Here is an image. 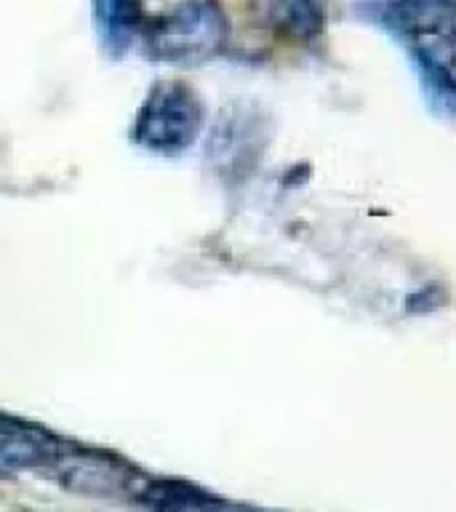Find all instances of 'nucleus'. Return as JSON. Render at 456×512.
I'll return each mask as SVG.
<instances>
[{
    "label": "nucleus",
    "mask_w": 456,
    "mask_h": 512,
    "mask_svg": "<svg viewBox=\"0 0 456 512\" xmlns=\"http://www.w3.org/2000/svg\"><path fill=\"white\" fill-rule=\"evenodd\" d=\"M379 11L384 27L406 40L430 86L456 99V3L408 0Z\"/></svg>",
    "instance_id": "1"
},
{
    "label": "nucleus",
    "mask_w": 456,
    "mask_h": 512,
    "mask_svg": "<svg viewBox=\"0 0 456 512\" xmlns=\"http://www.w3.org/2000/svg\"><path fill=\"white\" fill-rule=\"evenodd\" d=\"M230 24L216 3H179L144 24V48L168 64H200L227 43Z\"/></svg>",
    "instance_id": "2"
},
{
    "label": "nucleus",
    "mask_w": 456,
    "mask_h": 512,
    "mask_svg": "<svg viewBox=\"0 0 456 512\" xmlns=\"http://www.w3.org/2000/svg\"><path fill=\"white\" fill-rule=\"evenodd\" d=\"M203 99L184 80H158L134 118V142L147 152L179 155L203 131Z\"/></svg>",
    "instance_id": "3"
},
{
    "label": "nucleus",
    "mask_w": 456,
    "mask_h": 512,
    "mask_svg": "<svg viewBox=\"0 0 456 512\" xmlns=\"http://www.w3.org/2000/svg\"><path fill=\"white\" fill-rule=\"evenodd\" d=\"M267 147V118L256 104L235 102L219 112L206 142V160L216 174L238 182L259 166Z\"/></svg>",
    "instance_id": "4"
},
{
    "label": "nucleus",
    "mask_w": 456,
    "mask_h": 512,
    "mask_svg": "<svg viewBox=\"0 0 456 512\" xmlns=\"http://www.w3.org/2000/svg\"><path fill=\"white\" fill-rule=\"evenodd\" d=\"M48 470L54 472L62 486L78 494L112 496L134 488L136 472L123 464L118 456L94 451V448H67L56 454Z\"/></svg>",
    "instance_id": "5"
},
{
    "label": "nucleus",
    "mask_w": 456,
    "mask_h": 512,
    "mask_svg": "<svg viewBox=\"0 0 456 512\" xmlns=\"http://www.w3.org/2000/svg\"><path fill=\"white\" fill-rule=\"evenodd\" d=\"M59 451H62V443L43 427L0 416V467H16V470L46 467L48 470Z\"/></svg>",
    "instance_id": "6"
},
{
    "label": "nucleus",
    "mask_w": 456,
    "mask_h": 512,
    "mask_svg": "<svg viewBox=\"0 0 456 512\" xmlns=\"http://www.w3.org/2000/svg\"><path fill=\"white\" fill-rule=\"evenodd\" d=\"M94 22L99 30L107 54L118 56L134 46V40L144 35V11L139 3L126 0H110V3H96Z\"/></svg>",
    "instance_id": "7"
},
{
    "label": "nucleus",
    "mask_w": 456,
    "mask_h": 512,
    "mask_svg": "<svg viewBox=\"0 0 456 512\" xmlns=\"http://www.w3.org/2000/svg\"><path fill=\"white\" fill-rule=\"evenodd\" d=\"M139 499L155 512H214L219 507L211 494L176 480H152L139 488Z\"/></svg>",
    "instance_id": "8"
},
{
    "label": "nucleus",
    "mask_w": 456,
    "mask_h": 512,
    "mask_svg": "<svg viewBox=\"0 0 456 512\" xmlns=\"http://www.w3.org/2000/svg\"><path fill=\"white\" fill-rule=\"evenodd\" d=\"M267 14L280 32L299 40L318 38L326 24V14L318 3H275L267 8Z\"/></svg>",
    "instance_id": "9"
},
{
    "label": "nucleus",
    "mask_w": 456,
    "mask_h": 512,
    "mask_svg": "<svg viewBox=\"0 0 456 512\" xmlns=\"http://www.w3.org/2000/svg\"><path fill=\"white\" fill-rule=\"evenodd\" d=\"M19 512H32V510H19Z\"/></svg>",
    "instance_id": "10"
}]
</instances>
